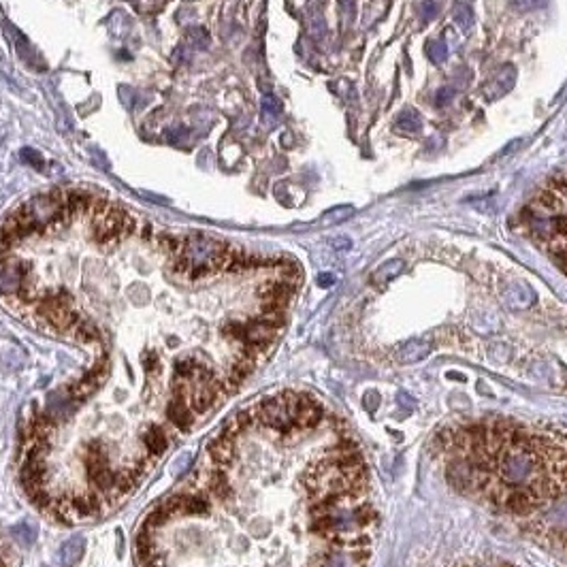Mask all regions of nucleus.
I'll list each match as a JSON object with an SVG mask.
<instances>
[{
	"label": "nucleus",
	"mask_w": 567,
	"mask_h": 567,
	"mask_svg": "<svg viewBox=\"0 0 567 567\" xmlns=\"http://www.w3.org/2000/svg\"><path fill=\"white\" fill-rule=\"evenodd\" d=\"M380 508L361 443L322 399L267 395L207 441L137 531L139 567H371Z\"/></svg>",
	"instance_id": "nucleus-1"
},
{
	"label": "nucleus",
	"mask_w": 567,
	"mask_h": 567,
	"mask_svg": "<svg viewBox=\"0 0 567 567\" xmlns=\"http://www.w3.org/2000/svg\"><path fill=\"white\" fill-rule=\"evenodd\" d=\"M437 452L458 493L508 516L566 510L567 428L488 416L441 431Z\"/></svg>",
	"instance_id": "nucleus-2"
},
{
	"label": "nucleus",
	"mask_w": 567,
	"mask_h": 567,
	"mask_svg": "<svg viewBox=\"0 0 567 567\" xmlns=\"http://www.w3.org/2000/svg\"><path fill=\"white\" fill-rule=\"evenodd\" d=\"M531 239L567 274V173L557 175L523 211Z\"/></svg>",
	"instance_id": "nucleus-3"
},
{
	"label": "nucleus",
	"mask_w": 567,
	"mask_h": 567,
	"mask_svg": "<svg viewBox=\"0 0 567 567\" xmlns=\"http://www.w3.org/2000/svg\"><path fill=\"white\" fill-rule=\"evenodd\" d=\"M84 548H86V540L81 536H73L69 538L62 548H60V555H58V561L62 567H75L81 557H84Z\"/></svg>",
	"instance_id": "nucleus-4"
},
{
	"label": "nucleus",
	"mask_w": 567,
	"mask_h": 567,
	"mask_svg": "<svg viewBox=\"0 0 567 567\" xmlns=\"http://www.w3.org/2000/svg\"><path fill=\"white\" fill-rule=\"evenodd\" d=\"M186 39H188V43H190L192 47H196V49H203V47L209 45V32H207L205 28H190L188 34H186Z\"/></svg>",
	"instance_id": "nucleus-5"
},
{
	"label": "nucleus",
	"mask_w": 567,
	"mask_h": 567,
	"mask_svg": "<svg viewBox=\"0 0 567 567\" xmlns=\"http://www.w3.org/2000/svg\"><path fill=\"white\" fill-rule=\"evenodd\" d=\"M21 160H24V162H28V164H36V166H41V164H43V158H41V154H39V151H34V149H30V147L21 149Z\"/></svg>",
	"instance_id": "nucleus-6"
},
{
	"label": "nucleus",
	"mask_w": 567,
	"mask_h": 567,
	"mask_svg": "<svg viewBox=\"0 0 567 567\" xmlns=\"http://www.w3.org/2000/svg\"><path fill=\"white\" fill-rule=\"evenodd\" d=\"M263 111H265V116H271V118H276V116L280 114V105H278V101H276V99H271V96H267V99L263 101Z\"/></svg>",
	"instance_id": "nucleus-7"
},
{
	"label": "nucleus",
	"mask_w": 567,
	"mask_h": 567,
	"mask_svg": "<svg viewBox=\"0 0 567 567\" xmlns=\"http://www.w3.org/2000/svg\"><path fill=\"white\" fill-rule=\"evenodd\" d=\"M0 567H9V563H6V557H4V553L0 551Z\"/></svg>",
	"instance_id": "nucleus-8"
}]
</instances>
